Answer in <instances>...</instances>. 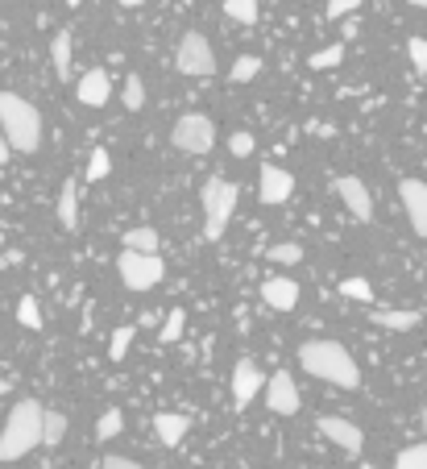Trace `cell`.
<instances>
[{
	"mask_svg": "<svg viewBox=\"0 0 427 469\" xmlns=\"http://www.w3.org/2000/svg\"><path fill=\"white\" fill-rule=\"evenodd\" d=\"M299 366H303L311 378L344 386V391H357V386H361V366H357L353 353L344 350L341 341H303V345H299Z\"/></svg>",
	"mask_w": 427,
	"mask_h": 469,
	"instance_id": "obj_1",
	"label": "cell"
},
{
	"mask_svg": "<svg viewBox=\"0 0 427 469\" xmlns=\"http://www.w3.org/2000/svg\"><path fill=\"white\" fill-rule=\"evenodd\" d=\"M0 133H4V142L17 154H34L42 145V117H37V109L29 100L0 92Z\"/></svg>",
	"mask_w": 427,
	"mask_h": 469,
	"instance_id": "obj_2",
	"label": "cell"
},
{
	"mask_svg": "<svg viewBox=\"0 0 427 469\" xmlns=\"http://www.w3.org/2000/svg\"><path fill=\"white\" fill-rule=\"evenodd\" d=\"M42 416L46 411L37 407L34 399H21L9 411V424L0 432V461H21L25 453H34L42 445Z\"/></svg>",
	"mask_w": 427,
	"mask_h": 469,
	"instance_id": "obj_3",
	"label": "cell"
},
{
	"mask_svg": "<svg viewBox=\"0 0 427 469\" xmlns=\"http://www.w3.org/2000/svg\"><path fill=\"white\" fill-rule=\"evenodd\" d=\"M203 237L208 241H220L225 237V225L233 220V212H237V183H228V179H208L203 183Z\"/></svg>",
	"mask_w": 427,
	"mask_h": 469,
	"instance_id": "obj_4",
	"label": "cell"
},
{
	"mask_svg": "<svg viewBox=\"0 0 427 469\" xmlns=\"http://www.w3.org/2000/svg\"><path fill=\"white\" fill-rule=\"evenodd\" d=\"M117 270H120V283H125L129 291H150V287H158V283L167 278V262H162L158 253L125 250L117 258Z\"/></svg>",
	"mask_w": 427,
	"mask_h": 469,
	"instance_id": "obj_5",
	"label": "cell"
},
{
	"mask_svg": "<svg viewBox=\"0 0 427 469\" xmlns=\"http://www.w3.org/2000/svg\"><path fill=\"white\" fill-rule=\"evenodd\" d=\"M170 145L183 150V154H208L216 145V125L203 112H187V117L175 120V129H170Z\"/></svg>",
	"mask_w": 427,
	"mask_h": 469,
	"instance_id": "obj_6",
	"label": "cell"
},
{
	"mask_svg": "<svg viewBox=\"0 0 427 469\" xmlns=\"http://www.w3.org/2000/svg\"><path fill=\"white\" fill-rule=\"evenodd\" d=\"M175 67L191 79H200V75H212L216 71V54L208 46V37L203 34H183L178 42V54H175Z\"/></svg>",
	"mask_w": 427,
	"mask_h": 469,
	"instance_id": "obj_7",
	"label": "cell"
},
{
	"mask_svg": "<svg viewBox=\"0 0 427 469\" xmlns=\"http://www.w3.org/2000/svg\"><path fill=\"white\" fill-rule=\"evenodd\" d=\"M291 192H295V175L291 170H283V167H261V175H258V200L266 208H278V204H286L291 200Z\"/></svg>",
	"mask_w": 427,
	"mask_h": 469,
	"instance_id": "obj_8",
	"label": "cell"
},
{
	"mask_svg": "<svg viewBox=\"0 0 427 469\" xmlns=\"http://www.w3.org/2000/svg\"><path fill=\"white\" fill-rule=\"evenodd\" d=\"M398 200H403V208H406L411 229L427 241V183L423 179H403L398 183Z\"/></svg>",
	"mask_w": 427,
	"mask_h": 469,
	"instance_id": "obj_9",
	"label": "cell"
},
{
	"mask_svg": "<svg viewBox=\"0 0 427 469\" xmlns=\"http://www.w3.org/2000/svg\"><path fill=\"white\" fill-rule=\"evenodd\" d=\"M266 407H270L274 416H295L299 411V386L286 370H278L270 383H266Z\"/></svg>",
	"mask_w": 427,
	"mask_h": 469,
	"instance_id": "obj_10",
	"label": "cell"
},
{
	"mask_svg": "<svg viewBox=\"0 0 427 469\" xmlns=\"http://www.w3.org/2000/svg\"><path fill=\"white\" fill-rule=\"evenodd\" d=\"M336 195L344 200V208L353 212L361 225H369L374 220V195H369V187L357 175H344V179H336Z\"/></svg>",
	"mask_w": 427,
	"mask_h": 469,
	"instance_id": "obj_11",
	"label": "cell"
},
{
	"mask_svg": "<svg viewBox=\"0 0 427 469\" xmlns=\"http://www.w3.org/2000/svg\"><path fill=\"white\" fill-rule=\"evenodd\" d=\"M261 391H266V378H261L258 366H253L250 358L237 361V370H233V403H237V411L250 407Z\"/></svg>",
	"mask_w": 427,
	"mask_h": 469,
	"instance_id": "obj_12",
	"label": "cell"
},
{
	"mask_svg": "<svg viewBox=\"0 0 427 469\" xmlns=\"http://www.w3.org/2000/svg\"><path fill=\"white\" fill-rule=\"evenodd\" d=\"M320 432L333 440V445H341L344 453H361L365 448V436H361V428H357L353 420H341V416H320Z\"/></svg>",
	"mask_w": 427,
	"mask_h": 469,
	"instance_id": "obj_13",
	"label": "cell"
},
{
	"mask_svg": "<svg viewBox=\"0 0 427 469\" xmlns=\"http://www.w3.org/2000/svg\"><path fill=\"white\" fill-rule=\"evenodd\" d=\"M261 300H266V308H274V312H291L299 303V283L295 278H266V283H261Z\"/></svg>",
	"mask_w": 427,
	"mask_h": 469,
	"instance_id": "obj_14",
	"label": "cell"
},
{
	"mask_svg": "<svg viewBox=\"0 0 427 469\" xmlns=\"http://www.w3.org/2000/svg\"><path fill=\"white\" fill-rule=\"evenodd\" d=\"M108 71H100V67H92V71L79 79V104H87V109H104L108 104Z\"/></svg>",
	"mask_w": 427,
	"mask_h": 469,
	"instance_id": "obj_15",
	"label": "cell"
},
{
	"mask_svg": "<svg viewBox=\"0 0 427 469\" xmlns=\"http://www.w3.org/2000/svg\"><path fill=\"white\" fill-rule=\"evenodd\" d=\"M154 432H158V440L162 445H183V436L191 432V420L187 416H175V411H158L154 416Z\"/></svg>",
	"mask_w": 427,
	"mask_h": 469,
	"instance_id": "obj_16",
	"label": "cell"
},
{
	"mask_svg": "<svg viewBox=\"0 0 427 469\" xmlns=\"http://www.w3.org/2000/svg\"><path fill=\"white\" fill-rule=\"evenodd\" d=\"M50 59H54V75L67 84V79H71V62H75V42H71L67 29L54 34V42H50Z\"/></svg>",
	"mask_w": 427,
	"mask_h": 469,
	"instance_id": "obj_17",
	"label": "cell"
},
{
	"mask_svg": "<svg viewBox=\"0 0 427 469\" xmlns=\"http://www.w3.org/2000/svg\"><path fill=\"white\" fill-rule=\"evenodd\" d=\"M59 225L62 229H75V225H79V187H75V179H67L59 192Z\"/></svg>",
	"mask_w": 427,
	"mask_h": 469,
	"instance_id": "obj_18",
	"label": "cell"
},
{
	"mask_svg": "<svg viewBox=\"0 0 427 469\" xmlns=\"http://www.w3.org/2000/svg\"><path fill=\"white\" fill-rule=\"evenodd\" d=\"M419 320H423L419 312H390V308H378V312H374V325L390 328V333H406V328H415Z\"/></svg>",
	"mask_w": 427,
	"mask_h": 469,
	"instance_id": "obj_19",
	"label": "cell"
},
{
	"mask_svg": "<svg viewBox=\"0 0 427 469\" xmlns=\"http://www.w3.org/2000/svg\"><path fill=\"white\" fill-rule=\"evenodd\" d=\"M62 436H67V416H62V411H46V416H42V445L59 448Z\"/></svg>",
	"mask_w": 427,
	"mask_h": 469,
	"instance_id": "obj_20",
	"label": "cell"
},
{
	"mask_svg": "<svg viewBox=\"0 0 427 469\" xmlns=\"http://www.w3.org/2000/svg\"><path fill=\"white\" fill-rule=\"evenodd\" d=\"M120 104L129 112H142V104H145V84H142V75H129L125 79V87H120Z\"/></svg>",
	"mask_w": 427,
	"mask_h": 469,
	"instance_id": "obj_21",
	"label": "cell"
},
{
	"mask_svg": "<svg viewBox=\"0 0 427 469\" xmlns=\"http://www.w3.org/2000/svg\"><path fill=\"white\" fill-rule=\"evenodd\" d=\"M125 250H133V253H158V233L154 229H129V233H125Z\"/></svg>",
	"mask_w": 427,
	"mask_h": 469,
	"instance_id": "obj_22",
	"label": "cell"
},
{
	"mask_svg": "<svg viewBox=\"0 0 427 469\" xmlns=\"http://www.w3.org/2000/svg\"><path fill=\"white\" fill-rule=\"evenodd\" d=\"M258 71H261V59H258V54H241V59L233 62L228 79H233V84H250V79H258Z\"/></svg>",
	"mask_w": 427,
	"mask_h": 469,
	"instance_id": "obj_23",
	"label": "cell"
},
{
	"mask_svg": "<svg viewBox=\"0 0 427 469\" xmlns=\"http://www.w3.org/2000/svg\"><path fill=\"white\" fill-rule=\"evenodd\" d=\"M120 428H125V416H120V407H108L100 420H95V436L100 440H112V436H120Z\"/></svg>",
	"mask_w": 427,
	"mask_h": 469,
	"instance_id": "obj_24",
	"label": "cell"
},
{
	"mask_svg": "<svg viewBox=\"0 0 427 469\" xmlns=\"http://www.w3.org/2000/svg\"><path fill=\"white\" fill-rule=\"evenodd\" d=\"M183 325H187V312H183V308H170L167 320H162V333H158V341H162V345L178 341V337H183Z\"/></svg>",
	"mask_w": 427,
	"mask_h": 469,
	"instance_id": "obj_25",
	"label": "cell"
},
{
	"mask_svg": "<svg viewBox=\"0 0 427 469\" xmlns=\"http://www.w3.org/2000/svg\"><path fill=\"white\" fill-rule=\"evenodd\" d=\"M344 62V46L336 42V46H324V50H316L308 59V67H316V71H328V67H341Z\"/></svg>",
	"mask_w": 427,
	"mask_h": 469,
	"instance_id": "obj_26",
	"label": "cell"
},
{
	"mask_svg": "<svg viewBox=\"0 0 427 469\" xmlns=\"http://www.w3.org/2000/svg\"><path fill=\"white\" fill-rule=\"evenodd\" d=\"M225 12L241 25H253L258 21V0H225Z\"/></svg>",
	"mask_w": 427,
	"mask_h": 469,
	"instance_id": "obj_27",
	"label": "cell"
},
{
	"mask_svg": "<svg viewBox=\"0 0 427 469\" xmlns=\"http://www.w3.org/2000/svg\"><path fill=\"white\" fill-rule=\"evenodd\" d=\"M341 295L344 300H353V303H374V287H369L365 278H344Z\"/></svg>",
	"mask_w": 427,
	"mask_h": 469,
	"instance_id": "obj_28",
	"label": "cell"
},
{
	"mask_svg": "<svg viewBox=\"0 0 427 469\" xmlns=\"http://www.w3.org/2000/svg\"><path fill=\"white\" fill-rule=\"evenodd\" d=\"M394 469H427V445H406L394 457Z\"/></svg>",
	"mask_w": 427,
	"mask_h": 469,
	"instance_id": "obj_29",
	"label": "cell"
},
{
	"mask_svg": "<svg viewBox=\"0 0 427 469\" xmlns=\"http://www.w3.org/2000/svg\"><path fill=\"white\" fill-rule=\"evenodd\" d=\"M108 170H112V162H108V150H104V145H95L92 158H87V183H100Z\"/></svg>",
	"mask_w": 427,
	"mask_h": 469,
	"instance_id": "obj_30",
	"label": "cell"
},
{
	"mask_svg": "<svg viewBox=\"0 0 427 469\" xmlns=\"http://www.w3.org/2000/svg\"><path fill=\"white\" fill-rule=\"evenodd\" d=\"M17 320H21L25 328H42V308H37L34 295H25V300L17 303Z\"/></svg>",
	"mask_w": 427,
	"mask_h": 469,
	"instance_id": "obj_31",
	"label": "cell"
},
{
	"mask_svg": "<svg viewBox=\"0 0 427 469\" xmlns=\"http://www.w3.org/2000/svg\"><path fill=\"white\" fill-rule=\"evenodd\" d=\"M270 262H278V266H295V262H303V250H299L295 241H286V245H274V250H270Z\"/></svg>",
	"mask_w": 427,
	"mask_h": 469,
	"instance_id": "obj_32",
	"label": "cell"
},
{
	"mask_svg": "<svg viewBox=\"0 0 427 469\" xmlns=\"http://www.w3.org/2000/svg\"><path fill=\"white\" fill-rule=\"evenodd\" d=\"M129 345H133V328H117V333H112V341H108V358L120 361L125 353H129Z\"/></svg>",
	"mask_w": 427,
	"mask_h": 469,
	"instance_id": "obj_33",
	"label": "cell"
},
{
	"mask_svg": "<svg viewBox=\"0 0 427 469\" xmlns=\"http://www.w3.org/2000/svg\"><path fill=\"white\" fill-rule=\"evenodd\" d=\"M406 54L415 62V71L427 75V37H411V42H406Z\"/></svg>",
	"mask_w": 427,
	"mask_h": 469,
	"instance_id": "obj_34",
	"label": "cell"
},
{
	"mask_svg": "<svg viewBox=\"0 0 427 469\" xmlns=\"http://www.w3.org/2000/svg\"><path fill=\"white\" fill-rule=\"evenodd\" d=\"M361 9V0H328V21H341V17H349V12Z\"/></svg>",
	"mask_w": 427,
	"mask_h": 469,
	"instance_id": "obj_35",
	"label": "cell"
},
{
	"mask_svg": "<svg viewBox=\"0 0 427 469\" xmlns=\"http://www.w3.org/2000/svg\"><path fill=\"white\" fill-rule=\"evenodd\" d=\"M253 145H258V142H253V133H245V129H241V133H233V137H228V150H233V154H237V158L253 154Z\"/></svg>",
	"mask_w": 427,
	"mask_h": 469,
	"instance_id": "obj_36",
	"label": "cell"
},
{
	"mask_svg": "<svg viewBox=\"0 0 427 469\" xmlns=\"http://www.w3.org/2000/svg\"><path fill=\"white\" fill-rule=\"evenodd\" d=\"M104 469H142V465H137V461H129V457H108Z\"/></svg>",
	"mask_w": 427,
	"mask_h": 469,
	"instance_id": "obj_37",
	"label": "cell"
},
{
	"mask_svg": "<svg viewBox=\"0 0 427 469\" xmlns=\"http://www.w3.org/2000/svg\"><path fill=\"white\" fill-rule=\"evenodd\" d=\"M9 150H12V145L4 142V133H0V162H9Z\"/></svg>",
	"mask_w": 427,
	"mask_h": 469,
	"instance_id": "obj_38",
	"label": "cell"
},
{
	"mask_svg": "<svg viewBox=\"0 0 427 469\" xmlns=\"http://www.w3.org/2000/svg\"><path fill=\"white\" fill-rule=\"evenodd\" d=\"M117 4H125V9H137V4H145V0H117Z\"/></svg>",
	"mask_w": 427,
	"mask_h": 469,
	"instance_id": "obj_39",
	"label": "cell"
},
{
	"mask_svg": "<svg viewBox=\"0 0 427 469\" xmlns=\"http://www.w3.org/2000/svg\"><path fill=\"white\" fill-rule=\"evenodd\" d=\"M0 395H9V378H0Z\"/></svg>",
	"mask_w": 427,
	"mask_h": 469,
	"instance_id": "obj_40",
	"label": "cell"
},
{
	"mask_svg": "<svg viewBox=\"0 0 427 469\" xmlns=\"http://www.w3.org/2000/svg\"><path fill=\"white\" fill-rule=\"evenodd\" d=\"M411 9H427V0H411Z\"/></svg>",
	"mask_w": 427,
	"mask_h": 469,
	"instance_id": "obj_41",
	"label": "cell"
},
{
	"mask_svg": "<svg viewBox=\"0 0 427 469\" xmlns=\"http://www.w3.org/2000/svg\"><path fill=\"white\" fill-rule=\"evenodd\" d=\"M67 4H71V9H75V4H84V0H67Z\"/></svg>",
	"mask_w": 427,
	"mask_h": 469,
	"instance_id": "obj_42",
	"label": "cell"
},
{
	"mask_svg": "<svg viewBox=\"0 0 427 469\" xmlns=\"http://www.w3.org/2000/svg\"><path fill=\"white\" fill-rule=\"evenodd\" d=\"M0 253H4V233H0Z\"/></svg>",
	"mask_w": 427,
	"mask_h": 469,
	"instance_id": "obj_43",
	"label": "cell"
},
{
	"mask_svg": "<svg viewBox=\"0 0 427 469\" xmlns=\"http://www.w3.org/2000/svg\"><path fill=\"white\" fill-rule=\"evenodd\" d=\"M423 432H427V407H423Z\"/></svg>",
	"mask_w": 427,
	"mask_h": 469,
	"instance_id": "obj_44",
	"label": "cell"
}]
</instances>
